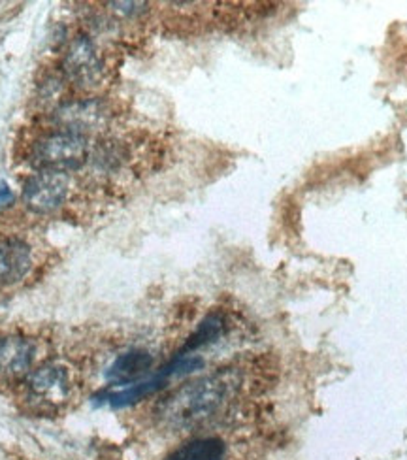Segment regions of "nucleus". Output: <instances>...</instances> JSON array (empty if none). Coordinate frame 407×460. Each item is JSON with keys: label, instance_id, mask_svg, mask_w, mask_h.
<instances>
[{"label": "nucleus", "instance_id": "1", "mask_svg": "<svg viewBox=\"0 0 407 460\" xmlns=\"http://www.w3.org/2000/svg\"><path fill=\"white\" fill-rule=\"evenodd\" d=\"M240 389V376L223 370L187 383L161 404V417L173 429H192L216 417Z\"/></svg>", "mask_w": 407, "mask_h": 460}, {"label": "nucleus", "instance_id": "2", "mask_svg": "<svg viewBox=\"0 0 407 460\" xmlns=\"http://www.w3.org/2000/svg\"><path fill=\"white\" fill-rule=\"evenodd\" d=\"M32 163L40 170L66 172L80 168L89 157V140L85 134L57 128L32 146Z\"/></svg>", "mask_w": 407, "mask_h": 460}, {"label": "nucleus", "instance_id": "3", "mask_svg": "<svg viewBox=\"0 0 407 460\" xmlns=\"http://www.w3.org/2000/svg\"><path fill=\"white\" fill-rule=\"evenodd\" d=\"M70 181L65 172L40 170L31 176L23 189V202L36 214H51L68 197Z\"/></svg>", "mask_w": 407, "mask_h": 460}, {"label": "nucleus", "instance_id": "4", "mask_svg": "<svg viewBox=\"0 0 407 460\" xmlns=\"http://www.w3.org/2000/svg\"><path fill=\"white\" fill-rule=\"evenodd\" d=\"M63 66L68 80L80 87H93L102 78V57L87 36H77L72 40Z\"/></svg>", "mask_w": 407, "mask_h": 460}, {"label": "nucleus", "instance_id": "5", "mask_svg": "<svg viewBox=\"0 0 407 460\" xmlns=\"http://www.w3.org/2000/svg\"><path fill=\"white\" fill-rule=\"evenodd\" d=\"M29 389L32 396L44 402V404L59 406L70 398L72 381L65 368L55 367V364H46V367L31 374Z\"/></svg>", "mask_w": 407, "mask_h": 460}, {"label": "nucleus", "instance_id": "6", "mask_svg": "<svg viewBox=\"0 0 407 460\" xmlns=\"http://www.w3.org/2000/svg\"><path fill=\"white\" fill-rule=\"evenodd\" d=\"M106 108L99 101H75L63 104L55 111V121L65 130H74L85 134L87 130H94L106 123Z\"/></svg>", "mask_w": 407, "mask_h": 460}, {"label": "nucleus", "instance_id": "7", "mask_svg": "<svg viewBox=\"0 0 407 460\" xmlns=\"http://www.w3.org/2000/svg\"><path fill=\"white\" fill-rule=\"evenodd\" d=\"M34 358L32 343L25 338L0 340V376L17 379L29 374Z\"/></svg>", "mask_w": 407, "mask_h": 460}, {"label": "nucleus", "instance_id": "8", "mask_svg": "<svg viewBox=\"0 0 407 460\" xmlns=\"http://www.w3.org/2000/svg\"><path fill=\"white\" fill-rule=\"evenodd\" d=\"M29 247L15 238H0V287L22 279L29 270Z\"/></svg>", "mask_w": 407, "mask_h": 460}, {"label": "nucleus", "instance_id": "9", "mask_svg": "<svg viewBox=\"0 0 407 460\" xmlns=\"http://www.w3.org/2000/svg\"><path fill=\"white\" fill-rule=\"evenodd\" d=\"M225 444L217 438H197L173 451L166 460H223Z\"/></svg>", "mask_w": 407, "mask_h": 460}, {"label": "nucleus", "instance_id": "10", "mask_svg": "<svg viewBox=\"0 0 407 460\" xmlns=\"http://www.w3.org/2000/svg\"><path fill=\"white\" fill-rule=\"evenodd\" d=\"M151 364H153V358L149 353L128 351L111 364L108 376H110V379L121 381V383L132 381L136 377H140L142 374H146L151 368Z\"/></svg>", "mask_w": 407, "mask_h": 460}, {"label": "nucleus", "instance_id": "11", "mask_svg": "<svg viewBox=\"0 0 407 460\" xmlns=\"http://www.w3.org/2000/svg\"><path fill=\"white\" fill-rule=\"evenodd\" d=\"M163 381H164V376H157L153 377L149 381H142V383H136V385H130L119 393H115L110 396V402L115 406H125V404H132V402L140 400L151 393H155L157 389L163 387Z\"/></svg>", "mask_w": 407, "mask_h": 460}, {"label": "nucleus", "instance_id": "12", "mask_svg": "<svg viewBox=\"0 0 407 460\" xmlns=\"http://www.w3.org/2000/svg\"><path fill=\"white\" fill-rule=\"evenodd\" d=\"M225 331V319L221 315H209L208 319H204V323L199 327V331L195 332V336H190L189 343L185 345L183 353H189V351H195L199 348H202V345L217 340Z\"/></svg>", "mask_w": 407, "mask_h": 460}, {"label": "nucleus", "instance_id": "13", "mask_svg": "<svg viewBox=\"0 0 407 460\" xmlns=\"http://www.w3.org/2000/svg\"><path fill=\"white\" fill-rule=\"evenodd\" d=\"M12 202V193L6 185L0 187V206H6Z\"/></svg>", "mask_w": 407, "mask_h": 460}]
</instances>
